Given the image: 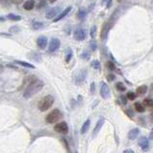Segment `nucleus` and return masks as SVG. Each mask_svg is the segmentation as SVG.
Returning <instances> with one entry per match:
<instances>
[{
  "label": "nucleus",
  "instance_id": "7ed1b4c3",
  "mask_svg": "<svg viewBox=\"0 0 153 153\" xmlns=\"http://www.w3.org/2000/svg\"><path fill=\"white\" fill-rule=\"evenodd\" d=\"M62 117H63V115H62V113H61V111L58 110V109H55V110L51 111L48 115L46 116L45 120L47 123L52 124V123H55L57 121H59Z\"/></svg>",
  "mask_w": 153,
  "mask_h": 153
},
{
  "label": "nucleus",
  "instance_id": "0eeeda50",
  "mask_svg": "<svg viewBox=\"0 0 153 153\" xmlns=\"http://www.w3.org/2000/svg\"><path fill=\"white\" fill-rule=\"evenodd\" d=\"M87 37V33H86V30L83 29L81 27H78L75 29V31H74V39H75L76 41H84Z\"/></svg>",
  "mask_w": 153,
  "mask_h": 153
},
{
  "label": "nucleus",
  "instance_id": "bb28decb",
  "mask_svg": "<svg viewBox=\"0 0 153 153\" xmlns=\"http://www.w3.org/2000/svg\"><path fill=\"white\" fill-rule=\"evenodd\" d=\"M12 0H0V4L3 6V7H10L12 5Z\"/></svg>",
  "mask_w": 153,
  "mask_h": 153
},
{
  "label": "nucleus",
  "instance_id": "c85d7f7f",
  "mask_svg": "<svg viewBox=\"0 0 153 153\" xmlns=\"http://www.w3.org/2000/svg\"><path fill=\"white\" fill-rule=\"evenodd\" d=\"M136 97H137V94L133 93V91H128L127 94H126V97H127L129 100H135L136 99Z\"/></svg>",
  "mask_w": 153,
  "mask_h": 153
},
{
  "label": "nucleus",
  "instance_id": "9b49d317",
  "mask_svg": "<svg viewBox=\"0 0 153 153\" xmlns=\"http://www.w3.org/2000/svg\"><path fill=\"white\" fill-rule=\"evenodd\" d=\"M72 10V7H68V8H65V10L63 11V12H61L60 14L58 15V16H56L55 19H54V20H53V22H58V21H60L61 19H63L64 17H65L67 16L69 13H71V11Z\"/></svg>",
  "mask_w": 153,
  "mask_h": 153
},
{
  "label": "nucleus",
  "instance_id": "a19ab883",
  "mask_svg": "<svg viewBox=\"0 0 153 153\" xmlns=\"http://www.w3.org/2000/svg\"><path fill=\"white\" fill-rule=\"evenodd\" d=\"M56 1H57V0H49V2H50V3H55Z\"/></svg>",
  "mask_w": 153,
  "mask_h": 153
},
{
  "label": "nucleus",
  "instance_id": "79ce46f5",
  "mask_svg": "<svg viewBox=\"0 0 153 153\" xmlns=\"http://www.w3.org/2000/svg\"><path fill=\"white\" fill-rule=\"evenodd\" d=\"M0 21H4V19H3V17H0Z\"/></svg>",
  "mask_w": 153,
  "mask_h": 153
},
{
  "label": "nucleus",
  "instance_id": "9d476101",
  "mask_svg": "<svg viewBox=\"0 0 153 153\" xmlns=\"http://www.w3.org/2000/svg\"><path fill=\"white\" fill-rule=\"evenodd\" d=\"M110 27H111L110 23H109L108 21L103 23L102 28H101V33H100V38H101V40H106L107 39L109 31H110Z\"/></svg>",
  "mask_w": 153,
  "mask_h": 153
},
{
  "label": "nucleus",
  "instance_id": "1a4fd4ad",
  "mask_svg": "<svg viewBox=\"0 0 153 153\" xmlns=\"http://www.w3.org/2000/svg\"><path fill=\"white\" fill-rule=\"evenodd\" d=\"M61 13V8L60 7H55V8H52L50 10L46 13V19H55L56 16H58V15Z\"/></svg>",
  "mask_w": 153,
  "mask_h": 153
},
{
  "label": "nucleus",
  "instance_id": "58836bf2",
  "mask_svg": "<svg viewBox=\"0 0 153 153\" xmlns=\"http://www.w3.org/2000/svg\"><path fill=\"white\" fill-rule=\"evenodd\" d=\"M149 140H153V129L150 131V134H149Z\"/></svg>",
  "mask_w": 153,
  "mask_h": 153
},
{
  "label": "nucleus",
  "instance_id": "e433bc0d",
  "mask_svg": "<svg viewBox=\"0 0 153 153\" xmlns=\"http://www.w3.org/2000/svg\"><path fill=\"white\" fill-rule=\"evenodd\" d=\"M16 28H19V27H16V26H13V27L10 28V30L12 32H16Z\"/></svg>",
  "mask_w": 153,
  "mask_h": 153
},
{
  "label": "nucleus",
  "instance_id": "393cba45",
  "mask_svg": "<svg viewBox=\"0 0 153 153\" xmlns=\"http://www.w3.org/2000/svg\"><path fill=\"white\" fill-rule=\"evenodd\" d=\"M116 88H117V90H119L120 91H124L126 90V87L124 86L123 83H121V82H117V83Z\"/></svg>",
  "mask_w": 153,
  "mask_h": 153
},
{
  "label": "nucleus",
  "instance_id": "412c9836",
  "mask_svg": "<svg viewBox=\"0 0 153 153\" xmlns=\"http://www.w3.org/2000/svg\"><path fill=\"white\" fill-rule=\"evenodd\" d=\"M86 16H87V12H86L85 9H80L79 12H78V14H77L78 19H79L80 20H84Z\"/></svg>",
  "mask_w": 153,
  "mask_h": 153
},
{
  "label": "nucleus",
  "instance_id": "20e7f679",
  "mask_svg": "<svg viewBox=\"0 0 153 153\" xmlns=\"http://www.w3.org/2000/svg\"><path fill=\"white\" fill-rule=\"evenodd\" d=\"M87 69L83 68V69H80L79 71L77 72L75 78H74V82H75L76 85H82L83 83L85 82L86 78H87Z\"/></svg>",
  "mask_w": 153,
  "mask_h": 153
},
{
  "label": "nucleus",
  "instance_id": "6e6552de",
  "mask_svg": "<svg viewBox=\"0 0 153 153\" xmlns=\"http://www.w3.org/2000/svg\"><path fill=\"white\" fill-rule=\"evenodd\" d=\"M61 42L59 39L57 38H52L50 40L49 45H48V51L49 52H55L60 48Z\"/></svg>",
  "mask_w": 153,
  "mask_h": 153
},
{
  "label": "nucleus",
  "instance_id": "423d86ee",
  "mask_svg": "<svg viewBox=\"0 0 153 153\" xmlns=\"http://www.w3.org/2000/svg\"><path fill=\"white\" fill-rule=\"evenodd\" d=\"M54 130L61 134H67L68 132V126L65 121H61L54 126Z\"/></svg>",
  "mask_w": 153,
  "mask_h": 153
},
{
  "label": "nucleus",
  "instance_id": "a211bd4d",
  "mask_svg": "<svg viewBox=\"0 0 153 153\" xmlns=\"http://www.w3.org/2000/svg\"><path fill=\"white\" fill-rule=\"evenodd\" d=\"M90 125H91V120L88 119L84 122V124L82 125V127H81V134H85V133L88 132V130L90 128Z\"/></svg>",
  "mask_w": 153,
  "mask_h": 153
},
{
  "label": "nucleus",
  "instance_id": "4be33fe9",
  "mask_svg": "<svg viewBox=\"0 0 153 153\" xmlns=\"http://www.w3.org/2000/svg\"><path fill=\"white\" fill-rule=\"evenodd\" d=\"M72 55H73V52H72L71 48H68L67 49V52H65V62L68 63L69 61L71 60Z\"/></svg>",
  "mask_w": 153,
  "mask_h": 153
},
{
  "label": "nucleus",
  "instance_id": "c03bdc74",
  "mask_svg": "<svg viewBox=\"0 0 153 153\" xmlns=\"http://www.w3.org/2000/svg\"><path fill=\"white\" fill-rule=\"evenodd\" d=\"M119 1H121V0H119Z\"/></svg>",
  "mask_w": 153,
  "mask_h": 153
},
{
  "label": "nucleus",
  "instance_id": "6ab92c4d",
  "mask_svg": "<svg viewBox=\"0 0 153 153\" xmlns=\"http://www.w3.org/2000/svg\"><path fill=\"white\" fill-rule=\"evenodd\" d=\"M147 91V86L146 85H142V86H140L137 88L136 90V94L138 95H143L146 93Z\"/></svg>",
  "mask_w": 153,
  "mask_h": 153
},
{
  "label": "nucleus",
  "instance_id": "f3484780",
  "mask_svg": "<svg viewBox=\"0 0 153 153\" xmlns=\"http://www.w3.org/2000/svg\"><path fill=\"white\" fill-rule=\"evenodd\" d=\"M15 63L17 64V65H21V67H24V68H32V69L35 68V67H34V65H33L32 64H29V63H27V62H24V61L16 60V61H15Z\"/></svg>",
  "mask_w": 153,
  "mask_h": 153
},
{
  "label": "nucleus",
  "instance_id": "7c9ffc66",
  "mask_svg": "<svg viewBox=\"0 0 153 153\" xmlns=\"http://www.w3.org/2000/svg\"><path fill=\"white\" fill-rule=\"evenodd\" d=\"M91 65L94 68H95V69H99L100 68V63L98 62L97 60H94L93 62L91 63Z\"/></svg>",
  "mask_w": 153,
  "mask_h": 153
},
{
  "label": "nucleus",
  "instance_id": "c756f323",
  "mask_svg": "<svg viewBox=\"0 0 153 153\" xmlns=\"http://www.w3.org/2000/svg\"><path fill=\"white\" fill-rule=\"evenodd\" d=\"M90 48L91 51H95L97 48V42H95L94 40L93 41H91L90 42Z\"/></svg>",
  "mask_w": 153,
  "mask_h": 153
},
{
  "label": "nucleus",
  "instance_id": "f704fd0d",
  "mask_svg": "<svg viewBox=\"0 0 153 153\" xmlns=\"http://www.w3.org/2000/svg\"><path fill=\"white\" fill-rule=\"evenodd\" d=\"M107 79L109 80V81H113L114 79H115V75H114V74H109V75L107 76Z\"/></svg>",
  "mask_w": 153,
  "mask_h": 153
},
{
  "label": "nucleus",
  "instance_id": "dca6fc26",
  "mask_svg": "<svg viewBox=\"0 0 153 153\" xmlns=\"http://www.w3.org/2000/svg\"><path fill=\"white\" fill-rule=\"evenodd\" d=\"M34 7H35L34 0H27V1L24 2V4H23V8L26 11H31L34 9Z\"/></svg>",
  "mask_w": 153,
  "mask_h": 153
},
{
  "label": "nucleus",
  "instance_id": "aec40b11",
  "mask_svg": "<svg viewBox=\"0 0 153 153\" xmlns=\"http://www.w3.org/2000/svg\"><path fill=\"white\" fill-rule=\"evenodd\" d=\"M134 107H135V109H136V111L137 112H139V113H143L146 111V108H145V106H143V104H141L140 102H136L134 104Z\"/></svg>",
  "mask_w": 153,
  "mask_h": 153
},
{
  "label": "nucleus",
  "instance_id": "39448f33",
  "mask_svg": "<svg viewBox=\"0 0 153 153\" xmlns=\"http://www.w3.org/2000/svg\"><path fill=\"white\" fill-rule=\"evenodd\" d=\"M100 94L104 99H108L110 97V88L106 82L100 83Z\"/></svg>",
  "mask_w": 153,
  "mask_h": 153
},
{
  "label": "nucleus",
  "instance_id": "a878e982",
  "mask_svg": "<svg viewBox=\"0 0 153 153\" xmlns=\"http://www.w3.org/2000/svg\"><path fill=\"white\" fill-rule=\"evenodd\" d=\"M143 105L147 107H153V99L152 98H146L143 100Z\"/></svg>",
  "mask_w": 153,
  "mask_h": 153
},
{
  "label": "nucleus",
  "instance_id": "f03ea898",
  "mask_svg": "<svg viewBox=\"0 0 153 153\" xmlns=\"http://www.w3.org/2000/svg\"><path fill=\"white\" fill-rule=\"evenodd\" d=\"M54 103V97L52 95H46L39 103V109L42 112H45L52 107Z\"/></svg>",
  "mask_w": 153,
  "mask_h": 153
},
{
  "label": "nucleus",
  "instance_id": "ea45409f",
  "mask_svg": "<svg viewBox=\"0 0 153 153\" xmlns=\"http://www.w3.org/2000/svg\"><path fill=\"white\" fill-rule=\"evenodd\" d=\"M120 98L122 99V102H123L124 104H126V98L124 97H120Z\"/></svg>",
  "mask_w": 153,
  "mask_h": 153
},
{
  "label": "nucleus",
  "instance_id": "a18cd8bd",
  "mask_svg": "<svg viewBox=\"0 0 153 153\" xmlns=\"http://www.w3.org/2000/svg\"><path fill=\"white\" fill-rule=\"evenodd\" d=\"M76 153H77V152H76Z\"/></svg>",
  "mask_w": 153,
  "mask_h": 153
},
{
  "label": "nucleus",
  "instance_id": "37998d69",
  "mask_svg": "<svg viewBox=\"0 0 153 153\" xmlns=\"http://www.w3.org/2000/svg\"><path fill=\"white\" fill-rule=\"evenodd\" d=\"M104 1H106V0H103V2H104Z\"/></svg>",
  "mask_w": 153,
  "mask_h": 153
},
{
  "label": "nucleus",
  "instance_id": "b1692460",
  "mask_svg": "<svg viewBox=\"0 0 153 153\" xmlns=\"http://www.w3.org/2000/svg\"><path fill=\"white\" fill-rule=\"evenodd\" d=\"M32 27L34 30H39L43 27V23L42 22H40V21H33L32 23Z\"/></svg>",
  "mask_w": 153,
  "mask_h": 153
},
{
  "label": "nucleus",
  "instance_id": "ddd939ff",
  "mask_svg": "<svg viewBox=\"0 0 153 153\" xmlns=\"http://www.w3.org/2000/svg\"><path fill=\"white\" fill-rule=\"evenodd\" d=\"M47 38L45 36H40L37 40V45L41 49H45L47 45Z\"/></svg>",
  "mask_w": 153,
  "mask_h": 153
},
{
  "label": "nucleus",
  "instance_id": "2eb2a0df",
  "mask_svg": "<svg viewBox=\"0 0 153 153\" xmlns=\"http://www.w3.org/2000/svg\"><path fill=\"white\" fill-rule=\"evenodd\" d=\"M139 134H140V130L139 128H134L132 130H130L129 131V133H128V139L129 140H136L139 136Z\"/></svg>",
  "mask_w": 153,
  "mask_h": 153
},
{
  "label": "nucleus",
  "instance_id": "2f4dec72",
  "mask_svg": "<svg viewBox=\"0 0 153 153\" xmlns=\"http://www.w3.org/2000/svg\"><path fill=\"white\" fill-rule=\"evenodd\" d=\"M91 37L94 39L95 37V35H97V26H93V27L91 28Z\"/></svg>",
  "mask_w": 153,
  "mask_h": 153
},
{
  "label": "nucleus",
  "instance_id": "5701e85b",
  "mask_svg": "<svg viewBox=\"0 0 153 153\" xmlns=\"http://www.w3.org/2000/svg\"><path fill=\"white\" fill-rule=\"evenodd\" d=\"M7 19L12 20V21H19V20L21 19V16H17V15H14V14H9L7 16Z\"/></svg>",
  "mask_w": 153,
  "mask_h": 153
},
{
  "label": "nucleus",
  "instance_id": "c9c22d12",
  "mask_svg": "<svg viewBox=\"0 0 153 153\" xmlns=\"http://www.w3.org/2000/svg\"><path fill=\"white\" fill-rule=\"evenodd\" d=\"M45 1H42V2H41L40 4H39V6H38V8L39 9H41V8H42V7H45Z\"/></svg>",
  "mask_w": 153,
  "mask_h": 153
},
{
  "label": "nucleus",
  "instance_id": "cd10ccee",
  "mask_svg": "<svg viewBox=\"0 0 153 153\" xmlns=\"http://www.w3.org/2000/svg\"><path fill=\"white\" fill-rule=\"evenodd\" d=\"M81 58L83 60H89L91 58V53H90V51H83V53L81 54Z\"/></svg>",
  "mask_w": 153,
  "mask_h": 153
},
{
  "label": "nucleus",
  "instance_id": "473e14b6",
  "mask_svg": "<svg viewBox=\"0 0 153 153\" xmlns=\"http://www.w3.org/2000/svg\"><path fill=\"white\" fill-rule=\"evenodd\" d=\"M106 67H107L109 69H111V71H116V67H115V65H114L112 62H110V61H109V62H107V63H106Z\"/></svg>",
  "mask_w": 153,
  "mask_h": 153
},
{
  "label": "nucleus",
  "instance_id": "4468645a",
  "mask_svg": "<svg viewBox=\"0 0 153 153\" xmlns=\"http://www.w3.org/2000/svg\"><path fill=\"white\" fill-rule=\"evenodd\" d=\"M104 122H105V119H104V117H101V119H99V120L97 121V125H95V127L94 129V133H93V136L94 137H95L99 133V131L101 130L102 126L104 124Z\"/></svg>",
  "mask_w": 153,
  "mask_h": 153
},
{
  "label": "nucleus",
  "instance_id": "f8f14e48",
  "mask_svg": "<svg viewBox=\"0 0 153 153\" xmlns=\"http://www.w3.org/2000/svg\"><path fill=\"white\" fill-rule=\"evenodd\" d=\"M139 146L143 151H147L149 149V142L146 137H141L139 140Z\"/></svg>",
  "mask_w": 153,
  "mask_h": 153
},
{
  "label": "nucleus",
  "instance_id": "72a5a7b5",
  "mask_svg": "<svg viewBox=\"0 0 153 153\" xmlns=\"http://www.w3.org/2000/svg\"><path fill=\"white\" fill-rule=\"evenodd\" d=\"M94 91H95V84L93 82V83L91 84V94H94Z\"/></svg>",
  "mask_w": 153,
  "mask_h": 153
},
{
  "label": "nucleus",
  "instance_id": "f257e3e1",
  "mask_svg": "<svg viewBox=\"0 0 153 153\" xmlns=\"http://www.w3.org/2000/svg\"><path fill=\"white\" fill-rule=\"evenodd\" d=\"M43 86H45V83H43L42 80L34 79L27 87H26V89L24 90L23 97L26 98V99L32 97L33 95L38 94L39 91H40L43 88Z\"/></svg>",
  "mask_w": 153,
  "mask_h": 153
},
{
  "label": "nucleus",
  "instance_id": "4c0bfd02",
  "mask_svg": "<svg viewBox=\"0 0 153 153\" xmlns=\"http://www.w3.org/2000/svg\"><path fill=\"white\" fill-rule=\"evenodd\" d=\"M123 153H134V151L132 149H125L123 151Z\"/></svg>",
  "mask_w": 153,
  "mask_h": 153
}]
</instances>
